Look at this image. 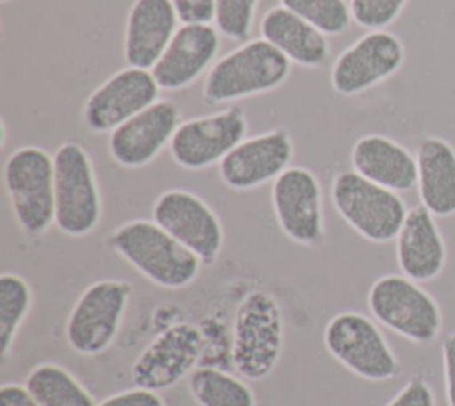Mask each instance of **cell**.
Instances as JSON below:
<instances>
[{
    "label": "cell",
    "mask_w": 455,
    "mask_h": 406,
    "mask_svg": "<svg viewBox=\"0 0 455 406\" xmlns=\"http://www.w3.org/2000/svg\"><path fill=\"white\" fill-rule=\"evenodd\" d=\"M180 23H212L215 18V0H171Z\"/></svg>",
    "instance_id": "1f68e13d"
},
{
    "label": "cell",
    "mask_w": 455,
    "mask_h": 406,
    "mask_svg": "<svg viewBox=\"0 0 455 406\" xmlns=\"http://www.w3.org/2000/svg\"><path fill=\"white\" fill-rule=\"evenodd\" d=\"M247 118L240 105H228L213 114L181 121L169 144L171 158L187 171L219 166L247 137Z\"/></svg>",
    "instance_id": "30bf717a"
},
{
    "label": "cell",
    "mask_w": 455,
    "mask_h": 406,
    "mask_svg": "<svg viewBox=\"0 0 455 406\" xmlns=\"http://www.w3.org/2000/svg\"><path fill=\"white\" fill-rule=\"evenodd\" d=\"M331 201L355 233L377 244L395 240L409 212L398 192L366 180L354 169L332 178Z\"/></svg>",
    "instance_id": "8992f818"
},
{
    "label": "cell",
    "mask_w": 455,
    "mask_h": 406,
    "mask_svg": "<svg viewBox=\"0 0 455 406\" xmlns=\"http://www.w3.org/2000/svg\"><path fill=\"white\" fill-rule=\"evenodd\" d=\"M386 406H435V395L421 376H412Z\"/></svg>",
    "instance_id": "f546056e"
},
{
    "label": "cell",
    "mask_w": 455,
    "mask_h": 406,
    "mask_svg": "<svg viewBox=\"0 0 455 406\" xmlns=\"http://www.w3.org/2000/svg\"><path fill=\"white\" fill-rule=\"evenodd\" d=\"M220 32L212 23H181L151 73L162 91H181L219 59Z\"/></svg>",
    "instance_id": "ac0fdd59"
},
{
    "label": "cell",
    "mask_w": 455,
    "mask_h": 406,
    "mask_svg": "<svg viewBox=\"0 0 455 406\" xmlns=\"http://www.w3.org/2000/svg\"><path fill=\"white\" fill-rule=\"evenodd\" d=\"M151 69L126 66L110 75L85 100L82 119L92 134H110L160 98Z\"/></svg>",
    "instance_id": "9a60e30c"
},
{
    "label": "cell",
    "mask_w": 455,
    "mask_h": 406,
    "mask_svg": "<svg viewBox=\"0 0 455 406\" xmlns=\"http://www.w3.org/2000/svg\"><path fill=\"white\" fill-rule=\"evenodd\" d=\"M2 4H9V2H14V0H0Z\"/></svg>",
    "instance_id": "d590c367"
},
{
    "label": "cell",
    "mask_w": 455,
    "mask_h": 406,
    "mask_svg": "<svg viewBox=\"0 0 455 406\" xmlns=\"http://www.w3.org/2000/svg\"><path fill=\"white\" fill-rule=\"evenodd\" d=\"M151 217L190 249L203 265L217 262L224 246V228L203 198L185 189L164 191L153 203Z\"/></svg>",
    "instance_id": "4fadbf2b"
},
{
    "label": "cell",
    "mask_w": 455,
    "mask_h": 406,
    "mask_svg": "<svg viewBox=\"0 0 455 406\" xmlns=\"http://www.w3.org/2000/svg\"><path fill=\"white\" fill-rule=\"evenodd\" d=\"M132 296V285L105 278L82 290L66 321L68 345L82 356H98L112 347Z\"/></svg>",
    "instance_id": "ba28073f"
},
{
    "label": "cell",
    "mask_w": 455,
    "mask_h": 406,
    "mask_svg": "<svg viewBox=\"0 0 455 406\" xmlns=\"http://www.w3.org/2000/svg\"><path fill=\"white\" fill-rule=\"evenodd\" d=\"M98 406H165L158 392L133 386L105 397Z\"/></svg>",
    "instance_id": "4dcf8cb0"
},
{
    "label": "cell",
    "mask_w": 455,
    "mask_h": 406,
    "mask_svg": "<svg viewBox=\"0 0 455 406\" xmlns=\"http://www.w3.org/2000/svg\"><path fill=\"white\" fill-rule=\"evenodd\" d=\"M4 187L23 233L39 237L55 224L53 155L39 146L14 150L4 164Z\"/></svg>",
    "instance_id": "277c9868"
},
{
    "label": "cell",
    "mask_w": 455,
    "mask_h": 406,
    "mask_svg": "<svg viewBox=\"0 0 455 406\" xmlns=\"http://www.w3.org/2000/svg\"><path fill=\"white\" fill-rule=\"evenodd\" d=\"M188 390L199 406H256L251 386L217 367H197L187 378Z\"/></svg>",
    "instance_id": "d4e9b609"
},
{
    "label": "cell",
    "mask_w": 455,
    "mask_h": 406,
    "mask_svg": "<svg viewBox=\"0 0 455 406\" xmlns=\"http://www.w3.org/2000/svg\"><path fill=\"white\" fill-rule=\"evenodd\" d=\"M284 347V315L279 301L267 290H251L236 306L233 321L231 361L236 372L252 381L268 378Z\"/></svg>",
    "instance_id": "3957f363"
},
{
    "label": "cell",
    "mask_w": 455,
    "mask_h": 406,
    "mask_svg": "<svg viewBox=\"0 0 455 406\" xmlns=\"http://www.w3.org/2000/svg\"><path fill=\"white\" fill-rule=\"evenodd\" d=\"M350 164L357 175L395 192H407L418 185L416 157L380 134L359 137L352 146Z\"/></svg>",
    "instance_id": "44dd1931"
},
{
    "label": "cell",
    "mask_w": 455,
    "mask_h": 406,
    "mask_svg": "<svg viewBox=\"0 0 455 406\" xmlns=\"http://www.w3.org/2000/svg\"><path fill=\"white\" fill-rule=\"evenodd\" d=\"M443 370L446 402L448 406H455V333L448 335L443 342Z\"/></svg>",
    "instance_id": "d6a6232c"
},
{
    "label": "cell",
    "mask_w": 455,
    "mask_h": 406,
    "mask_svg": "<svg viewBox=\"0 0 455 406\" xmlns=\"http://www.w3.org/2000/svg\"><path fill=\"white\" fill-rule=\"evenodd\" d=\"M291 73V62L267 39L256 37L219 57L203 80L208 105L235 103L281 87Z\"/></svg>",
    "instance_id": "7a4b0ae2"
},
{
    "label": "cell",
    "mask_w": 455,
    "mask_h": 406,
    "mask_svg": "<svg viewBox=\"0 0 455 406\" xmlns=\"http://www.w3.org/2000/svg\"><path fill=\"white\" fill-rule=\"evenodd\" d=\"M55 167V226L68 237H85L103 215L101 191L87 150L62 142L53 153Z\"/></svg>",
    "instance_id": "5b68a950"
},
{
    "label": "cell",
    "mask_w": 455,
    "mask_h": 406,
    "mask_svg": "<svg viewBox=\"0 0 455 406\" xmlns=\"http://www.w3.org/2000/svg\"><path fill=\"white\" fill-rule=\"evenodd\" d=\"M323 345L338 363L366 381H387L400 374L391 345L364 313H336L323 328Z\"/></svg>",
    "instance_id": "9c48e42d"
},
{
    "label": "cell",
    "mask_w": 455,
    "mask_h": 406,
    "mask_svg": "<svg viewBox=\"0 0 455 406\" xmlns=\"http://www.w3.org/2000/svg\"><path fill=\"white\" fill-rule=\"evenodd\" d=\"M283 7L295 12L325 36H341L352 20L350 5L345 0H279Z\"/></svg>",
    "instance_id": "4316f807"
},
{
    "label": "cell",
    "mask_w": 455,
    "mask_h": 406,
    "mask_svg": "<svg viewBox=\"0 0 455 406\" xmlns=\"http://www.w3.org/2000/svg\"><path fill=\"white\" fill-rule=\"evenodd\" d=\"M293 158V141L286 128L277 126L245 137L219 164L222 183L233 191H252L274 182Z\"/></svg>",
    "instance_id": "2e32d148"
},
{
    "label": "cell",
    "mask_w": 455,
    "mask_h": 406,
    "mask_svg": "<svg viewBox=\"0 0 455 406\" xmlns=\"http://www.w3.org/2000/svg\"><path fill=\"white\" fill-rule=\"evenodd\" d=\"M23 385L41 406H98L91 392L66 367L53 361L32 367Z\"/></svg>",
    "instance_id": "cb8c5ba5"
},
{
    "label": "cell",
    "mask_w": 455,
    "mask_h": 406,
    "mask_svg": "<svg viewBox=\"0 0 455 406\" xmlns=\"http://www.w3.org/2000/svg\"><path fill=\"white\" fill-rule=\"evenodd\" d=\"M0 406H41L20 383H4L0 386Z\"/></svg>",
    "instance_id": "836d02e7"
},
{
    "label": "cell",
    "mask_w": 455,
    "mask_h": 406,
    "mask_svg": "<svg viewBox=\"0 0 455 406\" xmlns=\"http://www.w3.org/2000/svg\"><path fill=\"white\" fill-rule=\"evenodd\" d=\"M418 194L435 217L455 214V148L441 137H425L418 144Z\"/></svg>",
    "instance_id": "603a6c76"
},
{
    "label": "cell",
    "mask_w": 455,
    "mask_h": 406,
    "mask_svg": "<svg viewBox=\"0 0 455 406\" xmlns=\"http://www.w3.org/2000/svg\"><path fill=\"white\" fill-rule=\"evenodd\" d=\"M366 301L379 324L411 342L428 344L441 331L443 315L437 301L418 281L403 274L377 278Z\"/></svg>",
    "instance_id": "52a82bcc"
},
{
    "label": "cell",
    "mask_w": 455,
    "mask_h": 406,
    "mask_svg": "<svg viewBox=\"0 0 455 406\" xmlns=\"http://www.w3.org/2000/svg\"><path fill=\"white\" fill-rule=\"evenodd\" d=\"M259 0H215V28L231 41H249Z\"/></svg>",
    "instance_id": "83f0119b"
},
{
    "label": "cell",
    "mask_w": 455,
    "mask_h": 406,
    "mask_svg": "<svg viewBox=\"0 0 455 406\" xmlns=\"http://www.w3.org/2000/svg\"><path fill=\"white\" fill-rule=\"evenodd\" d=\"M32 308V287L14 272L0 276V354L2 360L12 351L16 335Z\"/></svg>",
    "instance_id": "484cf974"
},
{
    "label": "cell",
    "mask_w": 455,
    "mask_h": 406,
    "mask_svg": "<svg viewBox=\"0 0 455 406\" xmlns=\"http://www.w3.org/2000/svg\"><path fill=\"white\" fill-rule=\"evenodd\" d=\"M409 0H350L352 20L368 30L389 27L403 11Z\"/></svg>",
    "instance_id": "f1b7e54d"
},
{
    "label": "cell",
    "mask_w": 455,
    "mask_h": 406,
    "mask_svg": "<svg viewBox=\"0 0 455 406\" xmlns=\"http://www.w3.org/2000/svg\"><path fill=\"white\" fill-rule=\"evenodd\" d=\"M259 32L291 64L302 68H322L331 55L327 36L283 5H275L263 14Z\"/></svg>",
    "instance_id": "7402d4cb"
},
{
    "label": "cell",
    "mask_w": 455,
    "mask_h": 406,
    "mask_svg": "<svg viewBox=\"0 0 455 406\" xmlns=\"http://www.w3.org/2000/svg\"><path fill=\"white\" fill-rule=\"evenodd\" d=\"M108 246L139 274L167 290H181L196 281L203 262L153 219L119 224Z\"/></svg>",
    "instance_id": "6da1fadb"
},
{
    "label": "cell",
    "mask_w": 455,
    "mask_h": 406,
    "mask_svg": "<svg viewBox=\"0 0 455 406\" xmlns=\"http://www.w3.org/2000/svg\"><path fill=\"white\" fill-rule=\"evenodd\" d=\"M0 130H2V137H0V146L4 148V146H5V141H7V128H5V123H4V121L0 123Z\"/></svg>",
    "instance_id": "e575fe53"
},
{
    "label": "cell",
    "mask_w": 455,
    "mask_h": 406,
    "mask_svg": "<svg viewBox=\"0 0 455 406\" xmlns=\"http://www.w3.org/2000/svg\"><path fill=\"white\" fill-rule=\"evenodd\" d=\"M180 123V107L171 100H156L108 134V155L124 169L144 167L171 144Z\"/></svg>",
    "instance_id": "e0dca14e"
},
{
    "label": "cell",
    "mask_w": 455,
    "mask_h": 406,
    "mask_svg": "<svg viewBox=\"0 0 455 406\" xmlns=\"http://www.w3.org/2000/svg\"><path fill=\"white\" fill-rule=\"evenodd\" d=\"M178 23L171 0H133L123 36L126 66L151 69L176 34Z\"/></svg>",
    "instance_id": "d6986e66"
},
{
    "label": "cell",
    "mask_w": 455,
    "mask_h": 406,
    "mask_svg": "<svg viewBox=\"0 0 455 406\" xmlns=\"http://www.w3.org/2000/svg\"><path fill=\"white\" fill-rule=\"evenodd\" d=\"M403 62L405 46L396 34L368 30L336 57L331 85L341 96H355L391 78Z\"/></svg>",
    "instance_id": "5bb4252c"
},
{
    "label": "cell",
    "mask_w": 455,
    "mask_h": 406,
    "mask_svg": "<svg viewBox=\"0 0 455 406\" xmlns=\"http://www.w3.org/2000/svg\"><path fill=\"white\" fill-rule=\"evenodd\" d=\"M270 201L281 231L291 242L306 248L323 244V192L313 171L290 166L272 182Z\"/></svg>",
    "instance_id": "8fae6325"
},
{
    "label": "cell",
    "mask_w": 455,
    "mask_h": 406,
    "mask_svg": "<svg viewBox=\"0 0 455 406\" xmlns=\"http://www.w3.org/2000/svg\"><path fill=\"white\" fill-rule=\"evenodd\" d=\"M434 217L427 207H412L395 239L402 274L418 283L437 278L446 264V244Z\"/></svg>",
    "instance_id": "ffe728a7"
},
{
    "label": "cell",
    "mask_w": 455,
    "mask_h": 406,
    "mask_svg": "<svg viewBox=\"0 0 455 406\" xmlns=\"http://www.w3.org/2000/svg\"><path fill=\"white\" fill-rule=\"evenodd\" d=\"M204 347L201 329L192 322H174L160 331L135 358L130 378L135 386L162 392L197 369Z\"/></svg>",
    "instance_id": "7c38bea8"
}]
</instances>
